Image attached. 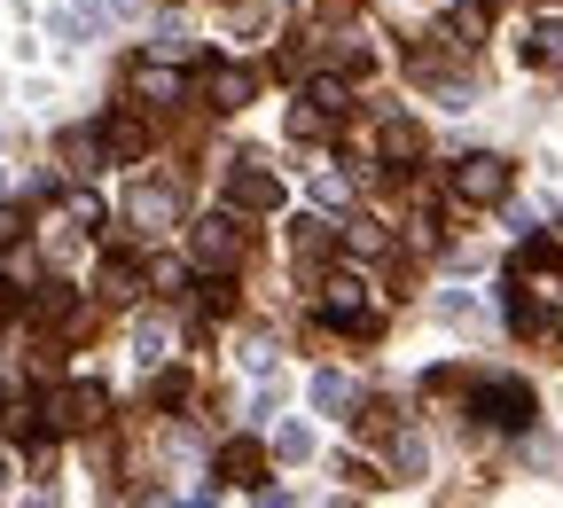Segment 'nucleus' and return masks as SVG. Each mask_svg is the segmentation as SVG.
Wrapping results in <instances>:
<instances>
[{
	"instance_id": "7",
	"label": "nucleus",
	"mask_w": 563,
	"mask_h": 508,
	"mask_svg": "<svg viewBox=\"0 0 563 508\" xmlns=\"http://www.w3.org/2000/svg\"><path fill=\"white\" fill-rule=\"evenodd\" d=\"M133 95H141V102H157V110H173V102L188 95V79H180L173 63H141V70H133Z\"/></svg>"
},
{
	"instance_id": "9",
	"label": "nucleus",
	"mask_w": 563,
	"mask_h": 508,
	"mask_svg": "<svg viewBox=\"0 0 563 508\" xmlns=\"http://www.w3.org/2000/svg\"><path fill=\"white\" fill-rule=\"evenodd\" d=\"M173 211H180V196H173V188H133V220H141V235L173 228Z\"/></svg>"
},
{
	"instance_id": "26",
	"label": "nucleus",
	"mask_w": 563,
	"mask_h": 508,
	"mask_svg": "<svg viewBox=\"0 0 563 508\" xmlns=\"http://www.w3.org/2000/svg\"><path fill=\"white\" fill-rule=\"evenodd\" d=\"M70 228H102V203L95 196H70Z\"/></svg>"
},
{
	"instance_id": "12",
	"label": "nucleus",
	"mask_w": 563,
	"mask_h": 508,
	"mask_svg": "<svg viewBox=\"0 0 563 508\" xmlns=\"http://www.w3.org/2000/svg\"><path fill=\"white\" fill-rule=\"evenodd\" d=\"M196 306H203L211 321H228V313H235V281H228V274H203V281H196Z\"/></svg>"
},
{
	"instance_id": "23",
	"label": "nucleus",
	"mask_w": 563,
	"mask_h": 508,
	"mask_svg": "<svg viewBox=\"0 0 563 508\" xmlns=\"http://www.w3.org/2000/svg\"><path fill=\"white\" fill-rule=\"evenodd\" d=\"M352 430H361V439H384V430H391V407H361V415H352Z\"/></svg>"
},
{
	"instance_id": "29",
	"label": "nucleus",
	"mask_w": 563,
	"mask_h": 508,
	"mask_svg": "<svg viewBox=\"0 0 563 508\" xmlns=\"http://www.w3.org/2000/svg\"><path fill=\"white\" fill-rule=\"evenodd\" d=\"M110 9H118V16H150V0H110Z\"/></svg>"
},
{
	"instance_id": "18",
	"label": "nucleus",
	"mask_w": 563,
	"mask_h": 508,
	"mask_svg": "<svg viewBox=\"0 0 563 508\" xmlns=\"http://www.w3.org/2000/svg\"><path fill=\"white\" fill-rule=\"evenodd\" d=\"M32 313H40V321H70V289H63V281H47L40 298H32Z\"/></svg>"
},
{
	"instance_id": "3",
	"label": "nucleus",
	"mask_w": 563,
	"mask_h": 508,
	"mask_svg": "<svg viewBox=\"0 0 563 508\" xmlns=\"http://www.w3.org/2000/svg\"><path fill=\"white\" fill-rule=\"evenodd\" d=\"M509 157H493V150H477V157H462L454 173H446V188H454V203H501L509 196Z\"/></svg>"
},
{
	"instance_id": "8",
	"label": "nucleus",
	"mask_w": 563,
	"mask_h": 508,
	"mask_svg": "<svg viewBox=\"0 0 563 508\" xmlns=\"http://www.w3.org/2000/svg\"><path fill=\"white\" fill-rule=\"evenodd\" d=\"M141 150H150V133H141L133 118H110V125L95 133V157H110V165H133Z\"/></svg>"
},
{
	"instance_id": "1",
	"label": "nucleus",
	"mask_w": 563,
	"mask_h": 508,
	"mask_svg": "<svg viewBox=\"0 0 563 508\" xmlns=\"http://www.w3.org/2000/svg\"><path fill=\"white\" fill-rule=\"evenodd\" d=\"M102 415H110V399H102V384H63L47 407H40V422L47 430H70V439H87V430H102Z\"/></svg>"
},
{
	"instance_id": "15",
	"label": "nucleus",
	"mask_w": 563,
	"mask_h": 508,
	"mask_svg": "<svg viewBox=\"0 0 563 508\" xmlns=\"http://www.w3.org/2000/svg\"><path fill=\"white\" fill-rule=\"evenodd\" d=\"M220 470H228V477H243V485H251V477H258V470H266V454H258V446H251V439H235V446H228V454H220Z\"/></svg>"
},
{
	"instance_id": "16",
	"label": "nucleus",
	"mask_w": 563,
	"mask_h": 508,
	"mask_svg": "<svg viewBox=\"0 0 563 508\" xmlns=\"http://www.w3.org/2000/svg\"><path fill=\"white\" fill-rule=\"evenodd\" d=\"M274 454H282V462H306V454H313V430H306V422H282V430H274Z\"/></svg>"
},
{
	"instance_id": "31",
	"label": "nucleus",
	"mask_w": 563,
	"mask_h": 508,
	"mask_svg": "<svg viewBox=\"0 0 563 508\" xmlns=\"http://www.w3.org/2000/svg\"><path fill=\"white\" fill-rule=\"evenodd\" d=\"M540 9H563V0H540Z\"/></svg>"
},
{
	"instance_id": "17",
	"label": "nucleus",
	"mask_w": 563,
	"mask_h": 508,
	"mask_svg": "<svg viewBox=\"0 0 563 508\" xmlns=\"http://www.w3.org/2000/svg\"><path fill=\"white\" fill-rule=\"evenodd\" d=\"M344 243L361 251V258H376V251H384V228H376V220H344Z\"/></svg>"
},
{
	"instance_id": "6",
	"label": "nucleus",
	"mask_w": 563,
	"mask_h": 508,
	"mask_svg": "<svg viewBox=\"0 0 563 508\" xmlns=\"http://www.w3.org/2000/svg\"><path fill=\"white\" fill-rule=\"evenodd\" d=\"M228 203H235V211H274V203H282V180H274L266 165L243 157V165L228 173Z\"/></svg>"
},
{
	"instance_id": "2",
	"label": "nucleus",
	"mask_w": 563,
	"mask_h": 508,
	"mask_svg": "<svg viewBox=\"0 0 563 508\" xmlns=\"http://www.w3.org/2000/svg\"><path fill=\"white\" fill-rule=\"evenodd\" d=\"M532 415H540L532 384H517V376L477 384V422H493V430H532Z\"/></svg>"
},
{
	"instance_id": "20",
	"label": "nucleus",
	"mask_w": 563,
	"mask_h": 508,
	"mask_svg": "<svg viewBox=\"0 0 563 508\" xmlns=\"http://www.w3.org/2000/svg\"><path fill=\"white\" fill-rule=\"evenodd\" d=\"M555 258H563V228H548V235L525 243V266H555Z\"/></svg>"
},
{
	"instance_id": "28",
	"label": "nucleus",
	"mask_w": 563,
	"mask_h": 508,
	"mask_svg": "<svg viewBox=\"0 0 563 508\" xmlns=\"http://www.w3.org/2000/svg\"><path fill=\"white\" fill-rule=\"evenodd\" d=\"M16 306H24V298H16V281H9V274H0V329H9V321H16Z\"/></svg>"
},
{
	"instance_id": "24",
	"label": "nucleus",
	"mask_w": 563,
	"mask_h": 508,
	"mask_svg": "<svg viewBox=\"0 0 563 508\" xmlns=\"http://www.w3.org/2000/svg\"><path fill=\"white\" fill-rule=\"evenodd\" d=\"M16 243H24V211L0 203V251H16Z\"/></svg>"
},
{
	"instance_id": "5",
	"label": "nucleus",
	"mask_w": 563,
	"mask_h": 508,
	"mask_svg": "<svg viewBox=\"0 0 563 508\" xmlns=\"http://www.w3.org/2000/svg\"><path fill=\"white\" fill-rule=\"evenodd\" d=\"M188 251H196V266L228 274V266L243 258V235H235V220H196V228H188Z\"/></svg>"
},
{
	"instance_id": "10",
	"label": "nucleus",
	"mask_w": 563,
	"mask_h": 508,
	"mask_svg": "<svg viewBox=\"0 0 563 508\" xmlns=\"http://www.w3.org/2000/svg\"><path fill=\"white\" fill-rule=\"evenodd\" d=\"M211 95H220V110H243L258 95V79H251L243 63H220V70H211Z\"/></svg>"
},
{
	"instance_id": "13",
	"label": "nucleus",
	"mask_w": 563,
	"mask_h": 508,
	"mask_svg": "<svg viewBox=\"0 0 563 508\" xmlns=\"http://www.w3.org/2000/svg\"><path fill=\"white\" fill-rule=\"evenodd\" d=\"M0 439H40V407L32 399H0Z\"/></svg>"
},
{
	"instance_id": "27",
	"label": "nucleus",
	"mask_w": 563,
	"mask_h": 508,
	"mask_svg": "<svg viewBox=\"0 0 563 508\" xmlns=\"http://www.w3.org/2000/svg\"><path fill=\"white\" fill-rule=\"evenodd\" d=\"M313 407H344V384L336 376H313Z\"/></svg>"
},
{
	"instance_id": "19",
	"label": "nucleus",
	"mask_w": 563,
	"mask_h": 508,
	"mask_svg": "<svg viewBox=\"0 0 563 508\" xmlns=\"http://www.w3.org/2000/svg\"><path fill=\"white\" fill-rule=\"evenodd\" d=\"M290 133H298V141H321V133H329V110L298 102V110H290Z\"/></svg>"
},
{
	"instance_id": "14",
	"label": "nucleus",
	"mask_w": 563,
	"mask_h": 508,
	"mask_svg": "<svg viewBox=\"0 0 563 508\" xmlns=\"http://www.w3.org/2000/svg\"><path fill=\"white\" fill-rule=\"evenodd\" d=\"M306 102H313V110H329L336 125H344V110H352V95H344V79H313V87H306Z\"/></svg>"
},
{
	"instance_id": "22",
	"label": "nucleus",
	"mask_w": 563,
	"mask_h": 508,
	"mask_svg": "<svg viewBox=\"0 0 563 508\" xmlns=\"http://www.w3.org/2000/svg\"><path fill=\"white\" fill-rule=\"evenodd\" d=\"M298 251L321 258V251H329V220H298Z\"/></svg>"
},
{
	"instance_id": "4",
	"label": "nucleus",
	"mask_w": 563,
	"mask_h": 508,
	"mask_svg": "<svg viewBox=\"0 0 563 508\" xmlns=\"http://www.w3.org/2000/svg\"><path fill=\"white\" fill-rule=\"evenodd\" d=\"M321 313H329L336 329H361V336L376 329V306H368V281H361V274H329V281H321Z\"/></svg>"
},
{
	"instance_id": "11",
	"label": "nucleus",
	"mask_w": 563,
	"mask_h": 508,
	"mask_svg": "<svg viewBox=\"0 0 563 508\" xmlns=\"http://www.w3.org/2000/svg\"><path fill=\"white\" fill-rule=\"evenodd\" d=\"M517 55H525V63H563V24H532V32L517 40Z\"/></svg>"
},
{
	"instance_id": "32",
	"label": "nucleus",
	"mask_w": 563,
	"mask_h": 508,
	"mask_svg": "<svg viewBox=\"0 0 563 508\" xmlns=\"http://www.w3.org/2000/svg\"><path fill=\"white\" fill-rule=\"evenodd\" d=\"M0 477H9V470H0Z\"/></svg>"
},
{
	"instance_id": "21",
	"label": "nucleus",
	"mask_w": 563,
	"mask_h": 508,
	"mask_svg": "<svg viewBox=\"0 0 563 508\" xmlns=\"http://www.w3.org/2000/svg\"><path fill=\"white\" fill-rule=\"evenodd\" d=\"M133 352H141V368H157V360H165V329H150V321H141V336H133Z\"/></svg>"
},
{
	"instance_id": "30",
	"label": "nucleus",
	"mask_w": 563,
	"mask_h": 508,
	"mask_svg": "<svg viewBox=\"0 0 563 508\" xmlns=\"http://www.w3.org/2000/svg\"><path fill=\"white\" fill-rule=\"evenodd\" d=\"M321 9H329V16H344V9H352V0H321Z\"/></svg>"
},
{
	"instance_id": "25",
	"label": "nucleus",
	"mask_w": 563,
	"mask_h": 508,
	"mask_svg": "<svg viewBox=\"0 0 563 508\" xmlns=\"http://www.w3.org/2000/svg\"><path fill=\"white\" fill-rule=\"evenodd\" d=\"M102 281H110V298H133V281H141V274H133L125 258H110V274H102Z\"/></svg>"
}]
</instances>
